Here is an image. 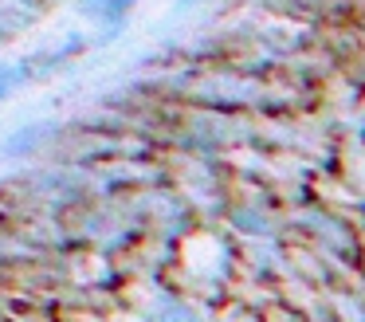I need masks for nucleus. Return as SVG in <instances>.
I'll return each mask as SVG.
<instances>
[{"label": "nucleus", "mask_w": 365, "mask_h": 322, "mask_svg": "<svg viewBox=\"0 0 365 322\" xmlns=\"http://www.w3.org/2000/svg\"><path fill=\"white\" fill-rule=\"evenodd\" d=\"M310 224L318 228L314 240L322 243V251H334V256H349V251H357L354 232H349V228L341 224V220L326 216V212H314V216H310Z\"/></svg>", "instance_id": "f257e3e1"}, {"label": "nucleus", "mask_w": 365, "mask_h": 322, "mask_svg": "<svg viewBox=\"0 0 365 322\" xmlns=\"http://www.w3.org/2000/svg\"><path fill=\"white\" fill-rule=\"evenodd\" d=\"M153 322H200V314L189 303H181V298H161Z\"/></svg>", "instance_id": "f03ea898"}, {"label": "nucleus", "mask_w": 365, "mask_h": 322, "mask_svg": "<svg viewBox=\"0 0 365 322\" xmlns=\"http://www.w3.org/2000/svg\"><path fill=\"white\" fill-rule=\"evenodd\" d=\"M4 91H9V79L0 75V99H4Z\"/></svg>", "instance_id": "7ed1b4c3"}]
</instances>
